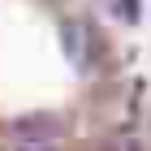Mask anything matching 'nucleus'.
Wrapping results in <instances>:
<instances>
[{"instance_id":"nucleus-1","label":"nucleus","mask_w":151,"mask_h":151,"mask_svg":"<svg viewBox=\"0 0 151 151\" xmlns=\"http://www.w3.org/2000/svg\"><path fill=\"white\" fill-rule=\"evenodd\" d=\"M56 129H60V121L52 112H30V116L13 121V134L22 142H47V138H56Z\"/></svg>"},{"instance_id":"nucleus-2","label":"nucleus","mask_w":151,"mask_h":151,"mask_svg":"<svg viewBox=\"0 0 151 151\" xmlns=\"http://www.w3.org/2000/svg\"><path fill=\"white\" fill-rule=\"evenodd\" d=\"M108 9L125 22H138V0H108Z\"/></svg>"},{"instance_id":"nucleus-3","label":"nucleus","mask_w":151,"mask_h":151,"mask_svg":"<svg viewBox=\"0 0 151 151\" xmlns=\"http://www.w3.org/2000/svg\"><path fill=\"white\" fill-rule=\"evenodd\" d=\"M125 151H138V147H134V142H129V147H125Z\"/></svg>"}]
</instances>
